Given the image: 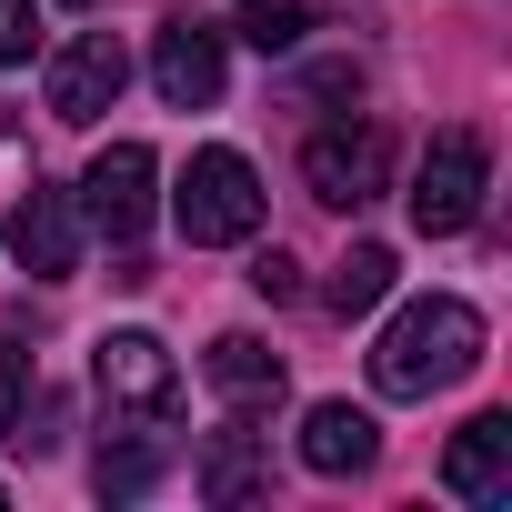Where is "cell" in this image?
<instances>
[{"label":"cell","instance_id":"obj_1","mask_svg":"<svg viewBox=\"0 0 512 512\" xmlns=\"http://www.w3.org/2000/svg\"><path fill=\"white\" fill-rule=\"evenodd\" d=\"M472 362H482V312H472V302H452V292H432V302L392 312V332L372 342V392L422 402V392L462 382Z\"/></svg>","mask_w":512,"mask_h":512},{"label":"cell","instance_id":"obj_2","mask_svg":"<svg viewBox=\"0 0 512 512\" xmlns=\"http://www.w3.org/2000/svg\"><path fill=\"white\" fill-rule=\"evenodd\" d=\"M482 191H492V141L482 131H442L412 171V231L422 241H452L482 221Z\"/></svg>","mask_w":512,"mask_h":512},{"label":"cell","instance_id":"obj_3","mask_svg":"<svg viewBox=\"0 0 512 512\" xmlns=\"http://www.w3.org/2000/svg\"><path fill=\"white\" fill-rule=\"evenodd\" d=\"M171 211H181V241H251L262 231V171L241 151H191Z\"/></svg>","mask_w":512,"mask_h":512},{"label":"cell","instance_id":"obj_4","mask_svg":"<svg viewBox=\"0 0 512 512\" xmlns=\"http://www.w3.org/2000/svg\"><path fill=\"white\" fill-rule=\"evenodd\" d=\"M91 382H101V402L131 412V422H171V412H181V372H171V352H161L151 332H101Z\"/></svg>","mask_w":512,"mask_h":512},{"label":"cell","instance_id":"obj_5","mask_svg":"<svg viewBox=\"0 0 512 512\" xmlns=\"http://www.w3.org/2000/svg\"><path fill=\"white\" fill-rule=\"evenodd\" d=\"M382 171H392V141H382L372 121H342V131H312V141H302V181H312V201H332V211L382 201Z\"/></svg>","mask_w":512,"mask_h":512},{"label":"cell","instance_id":"obj_6","mask_svg":"<svg viewBox=\"0 0 512 512\" xmlns=\"http://www.w3.org/2000/svg\"><path fill=\"white\" fill-rule=\"evenodd\" d=\"M121 81H131V51H121L111 31H81V41H61V51H51V121L91 131V121L121 101Z\"/></svg>","mask_w":512,"mask_h":512},{"label":"cell","instance_id":"obj_7","mask_svg":"<svg viewBox=\"0 0 512 512\" xmlns=\"http://www.w3.org/2000/svg\"><path fill=\"white\" fill-rule=\"evenodd\" d=\"M11 262H21L31 282H71V272H81L71 191H51V181H31V191H21V211H11Z\"/></svg>","mask_w":512,"mask_h":512},{"label":"cell","instance_id":"obj_8","mask_svg":"<svg viewBox=\"0 0 512 512\" xmlns=\"http://www.w3.org/2000/svg\"><path fill=\"white\" fill-rule=\"evenodd\" d=\"M81 211H91L101 241H141V221H151V151L141 141H111L91 161V181H81Z\"/></svg>","mask_w":512,"mask_h":512},{"label":"cell","instance_id":"obj_9","mask_svg":"<svg viewBox=\"0 0 512 512\" xmlns=\"http://www.w3.org/2000/svg\"><path fill=\"white\" fill-rule=\"evenodd\" d=\"M151 81H161L171 111H211V101H221V31H211V21H171V31L151 41Z\"/></svg>","mask_w":512,"mask_h":512},{"label":"cell","instance_id":"obj_10","mask_svg":"<svg viewBox=\"0 0 512 512\" xmlns=\"http://www.w3.org/2000/svg\"><path fill=\"white\" fill-rule=\"evenodd\" d=\"M442 492H462V502H502V492H512V412H472V422L452 432Z\"/></svg>","mask_w":512,"mask_h":512},{"label":"cell","instance_id":"obj_11","mask_svg":"<svg viewBox=\"0 0 512 512\" xmlns=\"http://www.w3.org/2000/svg\"><path fill=\"white\" fill-rule=\"evenodd\" d=\"M191 482H201V502H221V512H231V502H251V492L272 482V432L221 422V432L201 442V472H191Z\"/></svg>","mask_w":512,"mask_h":512},{"label":"cell","instance_id":"obj_12","mask_svg":"<svg viewBox=\"0 0 512 512\" xmlns=\"http://www.w3.org/2000/svg\"><path fill=\"white\" fill-rule=\"evenodd\" d=\"M372 452H382V422L372 412H352V402H312L302 412V462L312 472L342 482V472H372Z\"/></svg>","mask_w":512,"mask_h":512},{"label":"cell","instance_id":"obj_13","mask_svg":"<svg viewBox=\"0 0 512 512\" xmlns=\"http://www.w3.org/2000/svg\"><path fill=\"white\" fill-rule=\"evenodd\" d=\"M211 392L241 402V412L282 402V352H272V342H251V332H221V342H211Z\"/></svg>","mask_w":512,"mask_h":512},{"label":"cell","instance_id":"obj_14","mask_svg":"<svg viewBox=\"0 0 512 512\" xmlns=\"http://www.w3.org/2000/svg\"><path fill=\"white\" fill-rule=\"evenodd\" d=\"M382 292H392V251H382V241H352L342 262H332V282H322V302H332L342 322H352V312H372Z\"/></svg>","mask_w":512,"mask_h":512},{"label":"cell","instance_id":"obj_15","mask_svg":"<svg viewBox=\"0 0 512 512\" xmlns=\"http://www.w3.org/2000/svg\"><path fill=\"white\" fill-rule=\"evenodd\" d=\"M312 31H322V21H312V0H251V11H241V41L262 51V61H272V51H302Z\"/></svg>","mask_w":512,"mask_h":512},{"label":"cell","instance_id":"obj_16","mask_svg":"<svg viewBox=\"0 0 512 512\" xmlns=\"http://www.w3.org/2000/svg\"><path fill=\"white\" fill-rule=\"evenodd\" d=\"M151 482H161V452H151V442L101 452V492H111V502H131V492H151Z\"/></svg>","mask_w":512,"mask_h":512},{"label":"cell","instance_id":"obj_17","mask_svg":"<svg viewBox=\"0 0 512 512\" xmlns=\"http://www.w3.org/2000/svg\"><path fill=\"white\" fill-rule=\"evenodd\" d=\"M21 412H31V352H21V342H0V442L21 432Z\"/></svg>","mask_w":512,"mask_h":512},{"label":"cell","instance_id":"obj_18","mask_svg":"<svg viewBox=\"0 0 512 512\" xmlns=\"http://www.w3.org/2000/svg\"><path fill=\"white\" fill-rule=\"evenodd\" d=\"M31 41H41L31 0H0V71H11V61H31Z\"/></svg>","mask_w":512,"mask_h":512},{"label":"cell","instance_id":"obj_19","mask_svg":"<svg viewBox=\"0 0 512 512\" xmlns=\"http://www.w3.org/2000/svg\"><path fill=\"white\" fill-rule=\"evenodd\" d=\"M251 292H262V302H292V292H302V262H292V251H262V262H251Z\"/></svg>","mask_w":512,"mask_h":512},{"label":"cell","instance_id":"obj_20","mask_svg":"<svg viewBox=\"0 0 512 512\" xmlns=\"http://www.w3.org/2000/svg\"><path fill=\"white\" fill-rule=\"evenodd\" d=\"M302 91H312V101H362V71H352V61H322Z\"/></svg>","mask_w":512,"mask_h":512},{"label":"cell","instance_id":"obj_21","mask_svg":"<svg viewBox=\"0 0 512 512\" xmlns=\"http://www.w3.org/2000/svg\"><path fill=\"white\" fill-rule=\"evenodd\" d=\"M71 11H91V0H71Z\"/></svg>","mask_w":512,"mask_h":512}]
</instances>
